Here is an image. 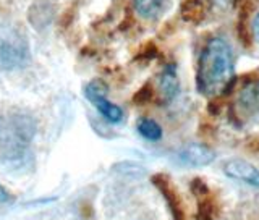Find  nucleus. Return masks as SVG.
Listing matches in <instances>:
<instances>
[{
	"instance_id": "f03ea898",
	"label": "nucleus",
	"mask_w": 259,
	"mask_h": 220,
	"mask_svg": "<svg viewBox=\"0 0 259 220\" xmlns=\"http://www.w3.org/2000/svg\"><path fill=\"white\" fill-rule=\"evenodd\" d=\"M34 135V126L26 117H18L10 121L7 128L0 131V159L2 164L12 170L28 167L29 144Z\"/></svg>"
},
{
	"instance_id": "7ed1b4c3",
	"label": "nucleus",
	"mask_w": 259,
	"mask_h": 220,
	"mask_svg": "<svg viewBox=\"0 0 259 220\" xmlns=\"http://www.w3.org/2000/svg\"><path fill=\"white\" fill-rule=\"evenodd\" d=\"M107 93L109 89L101 79H93L84 86V96L97 109V112L107 121H110V123H120L123 120V110L117 104H113L107 99Z\"/></svg>"
},
{
	"instance_id": "9d476101",
	"label": "nucleus",
	"mask_w": 259,
	"mask_h": 220,
	"mask_svg": "<svg viewBox=\"0 0 259 220\" xmlns=\"http://www.w3.org/2000/svg\"><path fill=\"white\" fill-rule=\"evenodd\" d=\"M133 5L144 20H157L165 12L167 0H133Z\"/></svg>"
},
{
	"instance_id": "423d86ee",
	"label": "nucleus",
	"mask_w": 259,
	"mask_h": 220,
	"mask_svg": "<svg viewBox=\"0 0 259 220\" xmlns=\"http://www.w3.org/2000/svg\"><path fill=\"white\" fill-rule=\"evenodd\" d=\"M152 183L160 191L162 198L165 199L168 210H170V215H172V220H185V210H183L180 194H178V191L174 188L170 178L164 173H157L152 177Z\"/></svg>"
},
{
	"instance_id": "0eeeda50",
	"label": "nucleus",
	"mask_w": 259,
	"mask_h": 220,
	"mask_svg": "<svg viewBox=\"0 0 259 220\" xmlns=\"http://www.w3.org/2000/svg\"><path fill=\"white\" fill-rule=\"evenodd\" d=\"M224 173L232 180L259 188V168L243 159L227 160L224 164Z\"/></svg>"
},
{
	"instance_id": "2eb2a0df",
	"label": "nucleus",
	"mask_w": 259,
	"mask_h": 220,
	"mask_svg": "<svg viewBox=\"0 0 259 220\" xmlns=\"http://www.w3.org/2000/svg\"><path fill=\"white\" fill-rule=\"evenodd\" d=\"M253 34L259 42V13L254 16V20H253Z\"/></svg>"
},
{
	"instance_id": "20e7f679",
	"label": "nucleus",
	"mask_w": 259,
	"mask_h": 220,
	"mask_svg": "<svg viewBox=\"0 0 259 220\" xmlns=\"http://www.w3.org/2000/svg\"><path fill=\"white\" fill-rule=\"evenodd\" d=\"M177 160L190 168L207 167L215 160V151L202 143H188L177 151Z\"/></svg>"
},
{
	"instance_id": "6e6552de",
	"label": "nucleus",
	"mask_w": 259,
	"mask_h": 220,
	"mask_svg": "<svg viewBox=\"0 0 259 220\" xmlns=\"http://www.w3.org/2000/svg\"><path fill=\"white\" fill-rule=\"evenodd\" d=\"M157 87H159L160 99L164 102H170L175 99L178 91H180V81H178L175 65H167V67L162 70Z\"/></svg>"
},
{
	"instance_id": "1a4fd4ad",
	"label": "nucleus",
	"mask_w": 259,
	"mask_h": 220,
	"mask_svg": "<svg viewBox=\"0 0 259 220\" xmlns=\"http://www.w3.org/2000/svg\"><path fill=\"white\" fill-rule=\"evenodd\" d=\"M238 109L240 113L246 117L259 115V81L241 91L238 97Z\"/></svg>"
},
{
	"instance_id": "f8f14e48",
	"label": "nucleus",
	"mask_w": 259,
	"mask_h": 220,
	"mask_svg": "<svg viewBox=\"0 0 259 220\" xmlns=\"http://www.w3.org/2000/svg\"><path fill=\"white\" fill-rule=\"evenodd\" d=\"M138 133L148 141H159L162 138V128L156 120L152 118H141L136 125Z\"/></svg>"
},
{
	"instance_id": "dca6fc26",
	"label": "nucleus",
	"mask_w": 259,
	"mask_h": 220,
	"mask_svg": "<svg viewBox=\"0 0 259 220\" xmlns=\"http://www.w3.org/2000/svg\"><path fill=\"white\" fill-rule=\"evenodd\" d=\"M0 131H2V120H0Z\"/></svg>"
},
{
	"instance_id": "39448f33",
	"label": "nucleus",
	"mask_w": 259,
	"mask_h": 220,
	"mask_svg": "<svg viewBox=\"0 0 259 220\" xmlns=\"http://www.w3.org/2000/svg\"><path fill=\"white\" fill-rule=\"evenodd\" d=\"M29 60V49L23 39L16 36L2 39L0 42V62L5 68H21Z\"/></svg>"
},
{
	"instance_id": "ddd939ff",
	"label": "nucleus",
	"mask_w": 259,
	"mask_h": 220,
	"mask_svg": "<svg viewBox=\"0 0 259 220\" xmlns=\"http://www.w3.org/2000/svg\"><path fill=\"white\" fill-rule=\"evenodd\" d=\"M151 99H152V87H151V84L143 86L140 91L136 93V96H135V102H140V104L149 102Z\"/></svg>"
},
{
	"instance_id": "9b49d317",
	"label": "nucleus",
	"mask_w": 259,
	"mask_h": 220,
	"mask_svg": "<svg viewBox=\"0 0 259 220\" xmlns=\"http://www.w3.org/2000/svg\"><path fill=\"white\" fill-rule=\"evenodd\" d=\"M196 199H198L196 220H215L217 218V204H215L212 193H207L204 196H199Z\"/></svg>"
},
{
	"instance_id": "4468645a",
	"label": "nucleus",
	"mask_w": 259,
	"mask_h": 220,
	"mask_svg": "<svg viewBox=\"0 0 259 220\" xmlns=\"http://www.w3.org/2000/svg\"><path fill=\"white\" fill-rule=\"evenodd\" d=\"M13 201V196L7 191V188H4V185L0 183V204H8V202Z\"/></svg>"
},
{
	"instance_id": "f257e3e1",
	"label": "nucleus",
	"mask_w": 259,
	"mask_h": 220,
	"mask_svg": "<svg viewBox=\"0 0 259 220\" xmlns=\"http://www.w3.org/2000/svg\"><path fill=\"white\" fill-rule=\"evenodd\" d=\"M235 79V62L230 44L222 37L207 40L201 52L196 86L204 96L215 97L229 89Z\"/></svg>"
}]
</instances>
